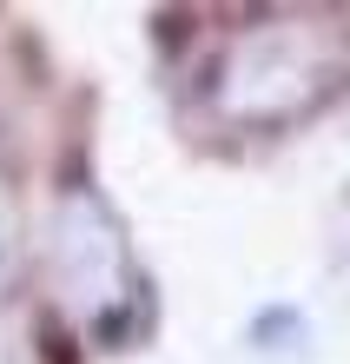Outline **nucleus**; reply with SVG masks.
<instances>
[{"mask_svg": "<svg viewBox=\"0 0 350 364\" xmlns=\"http://www.w3.org/2000/svg\"><path fill=\"white\" fill-rule=\"evenodd\" d=\"M317 60L304 53L297 33H251L245 47L231 53L225 67V100L238 106L245 119H278V113H297L304 100H317Z\"/></svg>", "mask_w": 350, "mask_h": 364, "instance_id": "obj_1", "label": "nucleus"}, {"mask_svg": "<svg viewBox=\"0 0 350 364\" xmlns=\"http://www.w3.org/2000/svg\"><path fill=\"white\" fill-rule=\"evenodd\" d=\"M0 259H7V212H0Z\"/></svg>", "mask_w": 350, "mask_h": 364, "instance_id": "obj_2", "label": "nucleus"}]
</instances>
